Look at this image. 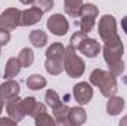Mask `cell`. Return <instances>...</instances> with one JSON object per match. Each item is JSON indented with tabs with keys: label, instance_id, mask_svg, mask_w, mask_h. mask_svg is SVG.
Segmentation results:
<instances>
[{
	"label": "cell",
	"instance_id": "cell-1",
	"mask_svg": "<svg viewBox=\"0 0 127 126\" xmlns=\"http://www.w3.org/2000/svg\"><path fill=\"white\" fill-rule=\"evenodd\" d=\"M90 85L96 86L105 98H109L118 92L115 76L111 71H105L102 68H95L90 73Z\"/></svg>",
	"mask_w": 127,
	"mask_h": 126
},
{
	"label": "cell",
	"instance_id": "cell-2",
	"mask_svg": "<svg viewBox=\"0 0 127 126\" xmlns=\"http://www.w3.org/2000/svg\"><path fill=\"white\" fill-rule=\"evenodd\" d=\"M64 58H65V48L61 42L52 43L46 51V63L44 68L52 76H59L64 71Z\"/></svg>",
	"mask_w": 127,
	"mask_h": 126
},
{
	"label": "cell",
	"instance_id": "cell-3",
	"mask_svg": "<svg viewBox=\"0 0 127 126\" xmlns=\"http://www.w3.org/2000/svg\"><path fill=\"white\" fill-rule=\"evenodd\" d=\"M64 70L65 73L72 77V79H78L84 74L86 70V64L84 61L77 55V49L72 45H68L65 48V58H64Z\"/></svg>",
	"mask_w": 127,
	"mask_h": 126
},
{
	"label": "cell",
	"instance_id": "cell-4",
	"mask_svg": "<svg viewBox=\"0 0 127 126\" xmlns=\"http://www.w3.org/2000/svg\"><path fill=\"white\" fill-rule=\"evenodd\" d=\"M102 52H103V60L108 64V67L121 61V57L124 54V45H123L120 36H115V37L103 42Z\"/></svg>",
	"mask_w": 127,
	"mask_h": 126
},
{
	"label": "cell",
	"instance_id": "cell-5",
	"mask_svg": "<svg viewBox=\"0 0 127 126\" xmlns=\"http://www.w3.org/2000/svg\"><path fill=\"white\" fill-rule=\"evenodd\" d=\"M97 7H96L93 3H86L81 6V12H80V30L86 34L93 30L96 24V18H97Z\"/></svg>",
	"mask_w": 127,
	"mask_h": 126
},
{
	"label": "cell",
	"instance_id": "cell-6",
	"mask_svg": "<svg viewBox=\"0 0 127 126\" xmlns=\"http://www.w3.org/2000/svg\"><path fill=\"white\" fill-rule=\"evenodd\" d=\"M97 33L102 39V42H106L115 36H118L117 33V21L112 15H102L97 24Z\"/></svg>",
	"mask_w": 127,
	"mask_h": 126
},
{
	"label": "cell",
	"instance_id": "cell-7",
	"mask_svg": "<svg viewBox=\"0 0 127 126\" xmlns=\"http://www.w3.org/2000/svg\"><path fill=\"white\" fill-rule=\"evenodd\" d=\"M21 25V10L16 7H9L0 13V27L12 31Z\"/></svg>",
	"mask_w": 127,
	"mask_h": 126
},
{
	"label": "cell",
	"instance_id": "cell-8",
	"mask_svg": "<svg viewBox=\"0 0 127 126\" xmlns=\"http://www.w3.org/2000/svg\"><path fill=\"white\" fill-rule=\"evenodd\" d=\"M46 25H47V30L52 34H55V36H65L68 33V30H69L68 19L64 15H61V13L50 15L47 22H46Z\"/></svg>",
	"mask_w": 127,
	"mask_h": 126
},
{
	"label": "cell",
	"instance_id": "cell-9",
	"mask_svg": "<svg viewBox=\"0 0 127 126\" xmlns=\"http://www.w3.org/2000/svg\"><path fill=\"white\" fill-rule=\"evenodd\" d=\"M72 95L75 98V101L80 104V105H86L92 101L93 98V88L90 83L87 82H80L77 85H74L72 88Z\"/></svg>",
	"mask_w": 127,
	"mask_h": 126
},
{
	"label": "cell",
	"instance_id": "cell-10",
	"mask_svg": "<svg viewBox=\"0 0 127 126\" xmlns=\"http://www.w3.org/2000/svg\"><path fill=\"white\" fill-rule=\"evenodd\" d=\"M75 49L80 51V52H81L83 55H86L87 58H96V57L99 55V52L102 51L99 42L95 40V39H92V37H87V36L75 46Z\"/></svg>",
	"mask_w": 127,
	"mask_h": 126
},
{
	"label": "cell",
	"instance_id": "cell-11",
	"mask_svg": "<svg viewBox=\"0 0 127 126\" xmlns=\"http://www.w3.org/2000/svg\"><path fill=\"white\" fill-rule=\"evenodd\" d=\"M43 13L44 12L37 6H32V7L22 10L21 12V27H31L34 24H37L41 19Z\"/></svg>",
	"mask_w": 127,
	"mask_h": 126
},
{
	"label": "cell",
	"instance_id": "cell-12",
	"mask_svg": "<svg viewBox=\"0 0 127 126\" xmlns=\"http://www.w3.org/2000/svg\"><path fill=\"white\" fill-rule=\"evenodd\" d=\"M19 91H21V86L16 80H12V79H7L6 82H3L0 85V96L3 98L4 102L13 99L15 96L19 95Z\"/></svg>",
	"mask_w": 127,
	"mask_h": 126
},
{
	"label": "cell",
	"instance_id": "cell-13",
	"mask_svg": "<svg viewBox=\"0 0 127 126\" xmlns=\"http://www.w3.org/2000/svg\"><path fill=\"white\" fill-rule=\"evenodd\" d=\"M19 101H21V98H19V95H18V96H15L13 99H10V101L6 102V111H7V116H9L10 119H13L16 123L21 122V120L25 117L24 113H22V110H21V104H19Z\"/></svg>",
	"mask_w": 127,
	"mask_h": 126
},
{
	"label": "cell",
	"instance_id": "cell-14",
	"mask_svg": "<svg viewBox=\"0 0 127 126\" xmlns=\"http://www.w3.org/2000/svg\"><path fill=\"white\" fill-rule=\"evenodd\" d=\"M126 107V101L121 98V96H117V95H112L108 98V102H106V113L109 116H117L120 114Z\"/></svg>",
	"mask_w": 127,
	"mask_h": 126
},
{
	"label": "cell",
	"instance_id": "cell-15",
	"mask_svg": "<svg viewBox=\"0 0 127 126\" xmlns=\"http://www.w3.org/2000/svg\"><path fill=\"white\" fill-rule=\"evenodd\" d=\"M21 68H22V65H21L19 60H18L16 57L9 58L7 63H6V67H4V74H3L4 79H15V77L19 74Z\"/></svg>",
	"mask_w": 127,
	"mask_h": 126
},
{
	"label": "cell",
	"instance_id": "cell-16",
	"mask_svg": "<svg viewBox=\"0 0 127 126\" xmlns=\"http://www.w3.org/2000/svg\"><path fill=\"white\" fill-rule=\"evenodd\" d=\"M87 114L83 107H72L69 108V125L72 126H81L86 123Z\"/></svg>",
	"mask_w": 127,
	"mask_h": 126
},
{
	"label": "cell",
	"instance_id": "cell-17",
	"mask_svg": "<svg viewBox=\"0 0 127 126\" xmlns=\"http://www.w3.org/2000/svg\"><path fill=\"white\" fill-rule=\"evenodd\" d=\"M83 4H84L83 0H65V3H64L65 13L71 18H78Z\"/></svg>",
	"mask_w": 127,
	"mask_h": 126
},
{
	"label": "cell",
	"instance_id": "cell-18",
	"mask_svg": "<svg viewBox=\"0 0 127 126\" xmlns=\"http://www.w3.org/2000/svg\"><path fill=\"white\" fill-rule=\"evenodd\" d=\"M69 108L68 105H61L58 108L53 110V116H55V120H56V125H69Z\"/></svg>",
	"mask_w": 127,
	"mask_h": 126
},
{
	"label": "cell",
	"instance_id": "cell-19",
	"mask_svg": "<svg viewBox=\"0 0 127 126\" xmlns=\"http://www.w3.org/2000/svg\"><path fill=\"white\" fill-rule=\"evenodd\" d=\"M47 34L46 31H43V30H32L30 33V42L32 43V46L34 48H44L46 45H47Z\"/></svg>",
	"mask_w": 127,
	"mask_h": 126
},
{
	"label": "cell",
	"instance_id": "cell-20",
	"mask_svg": "<svg viewBox=\"0 0 127 126\" xmlns=\"http://www.w3.org/2000/svg\"><path fill=\"white\" fill-rule=\"evenodd\" d=\"M46 85H47V80L40 74H31L27 79V88L31 91H40V89L46 88Z\"/></svg>",
	"mask_w": 127,
	"mask_h": 126
},
{
	"label": "cell",
	"instance_id": "cell-21",
	"mask_svg": "<svg viewBox=\"0 0 127 126\" xmlns=\"http://www.w3.org/2000/svg\"><path fill=\"white\" fill-rule=\"evenodd\" d=\"M18 60H19L22 67H25V68L31 67L32 63H34V52H32V49H30V48L21 49L19 54H18Z\"/></svg>",
	"mask_w": 127,
	"mask_h": 126
},
{
	"label": "cell",
	"instance_id": "cell-22",
	"mask_svg": "<svg viewBox=\"0 0 127 126\" xmlns=\"http://www.w3.org/2000/svg\"><path fill=\"white\" fill-rule=\"evenodd\" d=\"M44 101H46V104L52 108V110H55V108H58V107H61L64 102L61 101V98H59V95L56 94V91H53V89H49V91H46V95H44Z\"/></svg>",
	"mask_w": 127,
	"mask_h": 126
},
{
	"label": "cell",
	"instance_id": "cell-23",
	"mask_svg": "<svg viewBox=\"0 0 127 126\" xmlns=\"http://www.w3.org/2000/svg\"><path fill=\"white\" fill-rule=\"evenodd\" d=\"M34 119V123L37 126H53L56 125V120L47 114V111H43V113H38L37 116L32 117Z\"/></svg>",
	"mask_w": 127,
	"mask_h": 126
},
{
	"label": "cell",
	"instance_id": "cell-24",
	"mask_svg": "<svg viewBox=\"0 0 127 126\" xmlns=\"http://www.w3.org/2000/svg\"><path fill=\"white\" fill-rule=\"evenodd\" d=\"M19 104H21V110H22L24 116H31L32 110L37 104V99L34 96H27V98H22L19 101Z\"/></svg>",
	"mask_w": 127,
	"mask_h": 126
},
{
	"label": "cell",
	"instance_id": "cell-25",
	"mask_svg": "<svg viewBox=\"0 0 127 126\" xmlns=\"http://www.w3.org/2000/svg\"><path fill=\"white\" fill-rule=\"evenodd\" d=\"M34 6L40 7L43 12H49L53 7V0H34Z\"/></svg>",
	"mask_w": 127,
	"mask_h": 126
},
{
	"label": "cell",
	"instance_id": "cell-26",
	"mask_svg": "<svg viewBox=\"0 0 127 126\" xmlns=\"http://www.w3.org/2000/svg\"><path fill=\"white\" fill-rule=\"evenodd\" d=\"M109 71H111L115 77L121 76L123 71H124V63H123V60L118 61V63H115V64H112V65H109Z\"/></svg>",
	"mask_w": 127,
	"mask_h": 126
},
{
	"label": "cell",
	"instance_id": "cell-27",
	"mask_svg": "<svg viewBox=\"0 0 127 126\" xmlns=\"http://www.w3.org/2000/svg\"><path fill=\"white\" fill-rule=\"evenodd\" d=\"M86 36H87V34H86V33H83L81 30H80V31H75L72 36H71V39H69V45H72V46L75 48V46H77V45H78L84 37H86Z\"/></svg>",
	"mask_w": 127,
	"mask_h": 126
},
{
	"label": "cell",
	"instance_id": "cell-28",
	"mask_svg": "<svg viewBox=\"0 0 127 126\" xmlns=\"http://www.w3.org/2000/svg\"><path fill=\"white\" fill-rule=\"evenodd\" d=\"M10 42V33L0 27V46H6Z\"/></svg>",
	"mask_w": 127,
	"mask_h": 126
},
{
	"label": "cell",
	"instance_id": "cell-29",
	"mask_svg": "<svg viewBox=\"0 0 127 126\" xmlns=\"http://www.w3.org/2000/svg\"><path fill=\"white\" fill-rule=\"evenodd\" d=\"M43 111H46V105H44V104H41V102H37V104H35V107H34V110H32V113H31V117L37 116L38 113H43Z\"/></svg>",
	"mask_w": 127,
	"mask_h": 126
},
{
	"label": "cell",
	"instance_id": "cell-30",
	"mask_svg": "<svg viewBox=\"0 0 127 126\" xmlns=\"http://www.w3.org/2000/svg\"><path fill=\"white\" fill-rule=\"evenodd\" d=\"M0 125H16V122L13 119H6V117H0Z\"/></svg>",
	"mask_w": 127,
	"mask_h": 126
},
{
	"label": "cell",
	"instance_id": "cell-31",
	"mask_svg": "<svg viewBox=\"0 0 127 126\" xmlns=\"http://www.w3.org/2000/svg\"><path fill=\"white\" fill-rule=\"evenodd\" d=\"M121 28H123V31L127 34V16H124V18L121 19Z\"/></svg>",
	"mask_w": 127,
	"mask_h": 126
},
{
	"label": "cell",
	"instance_id": "cell-32",
	"mask_svg": "<svg viewBox=\"0 0 127 126\" xmlns=\"http://www.w3.org/2000/svg\"><path fill=\"white\" fill-rule=\"evenodd\" d=\"M120 126H127V116H124V117L120 120Z\"/></svg>",
	"mask_w": 127,
	"mask_h": 126
},
{
	"label": "cell",
	"instance_id": "cell-33",
	"mask_svg": "<svg viewBox=\"0 0 127 126\" xmlns=\"http://www.w3.org/2000/svg\"><path fill=\"white\" fill-rule=\"evenodd\" d=\"M22 4H32L34 3V0H19Z\"/></svg>",
	"mask_w": 127,
	"mask_h": 126
},
{
	"label": "cell",
	"instance_id": "cell-34",
	"mask_svg": "<svg viewBox=\"0 0 127 126\" xmlns=\"http://www.w3.org/2000/svg\"><path fill=\"white\" fill-rule=\"evenodd\" d=\"M3 107H4V101H3V98L0 96V114H1V111H3Z\"/></svg>",
	"mask_w": 127,
	"mask_h": 126
},
{
	"label": "cell",
	"instance_id": "cell-35",
	"mask_svg": "<svg viewBox=\"0 0 127 126\" xmlns=\"http://www.w3.org/2000/svg\"><path fill=\"white\" fill-rule=\"evenodd\" d=\"M0 55H1V46H0Z\"/></svg>",
	"mask_w": 127,
	"mask_h": 126
}]
</instances>
